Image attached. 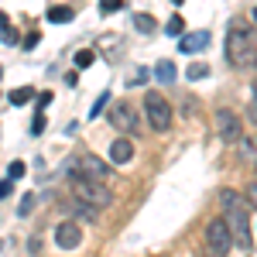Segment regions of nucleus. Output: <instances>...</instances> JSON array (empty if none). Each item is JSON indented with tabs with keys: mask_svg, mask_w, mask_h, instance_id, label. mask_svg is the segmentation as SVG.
I'll return each mask as SVG.
<instances>
[{
	"mask_svg": "<svg viewBox=\"0 0 257 257\" xmlns=\"http://www.w3.org/2000/svg\"><path fill=\"white\" fill-rule=\"evenodd\" d=\"M219 206H223V219L233 233V243L250 247V219H247V199L240 196L237 189H219Z\"/></svg>",
	"mask_w": 257,
	"mask_h": 257,
	"instance_id": "f257e3e1",
	"label": "nucleus"
},
{
	"mask_svg": "<svg viewBox=\"0 0 257 257\" xmlns=\"http://www.w3.org/2000/svg\"><path fill=\"white\" fill-rule=\"evenodd\" d=\"M226 59H230V65H237V69H250L257 62V45L240 24H233L230 35H226Z\"/></svg>",
	"mask_w": 257,
	"mask_h": 257,
	"instance_id": "f03ea898",
	"label": "nucleus"
},
{
	"mask_svg": "<svg viewBox=\"0 0 257 257\" xmlns=\"http://www.w3.org/2000/svg\"><path fill=\"white\" fill-rule=\"evenodd\" d=\"M69 178H72V196H79L82 202H89V206H96V209H103V206H110V202H113V196L106 192V185H103V182L79 175L76 168L69 172Z\"/></svg>",
	"mask_w": 257,
	"mask_h": 257,
	"instance_id": "7ed1b4c3",
	"label": "nucleus"
},
{
	"mask_svg": "<svg viewBox=\"0 0 257 257\" xmlns=\"http://www.w3.org/2000/svg\"><path fill=\"white\" fill-rule=\"evenodd\" d=\"M144 117L148 123L155 127V131H168L172 127V106H168V99L155 93V89H148L144 93Z\"/></svg>",
	"mask_w": 257,
	"mask_h": 257,
	"instance_id": "20e7f679",
	"label": "nucleus"
},
{
	"mask_svg": "<svg viewBox=\"0 0 257 257\" xmlns=\"http://www.w3.org/2000/svg\"><path fill=\"white\" fill-rule=\"evenodd\" d=\"M206 243H209V257H226L233 247V233L226 226V219H209L206 223Z\"/></svg>",
	"mask_w": 257,
	"mask_h": 257,
	"instance_id": "39448f33",
	"label": "nucleus"
},
{
	"mask_svg": "<svg viewBox=\"0 0 257 257\" xmlns=\"http://www.w3.org/2000/svg\"><path fill=\"white\" fill-rule=\"evenodd\" d=\"M213 123H216V134L226 144H240L243 141V123H240V117L233 113V110H216V117H213Z\"/></svg>",
	"mask_w": 257,
	"mask_h": 257,
	"instance_id": "423d86ee",
	"label": "nucleus"
},
{
	"mask_svg": "<svg viewBox=\"0 0 257 257\" xmlns=\"http://www.w3.org/2000/svg\"><path fill=\"white\" fill-rule=\"evenodd\" d=\"M110 123H113L117 131H123V134H134V131H138V110H134L127 99H120V103L110 106Z\"/></svg>",
	"mask_w": 257,
	"mask_h": 257,
	"instance_id": "0eeeda50",
	"label": "nucleus"
},
{
	"mask_svg": "<svg viewBox=\"0 0 257 257\" xmlns=\"http://www.w3.org/2000/svg\"><path fill=\"white\" fill-rule=\"evenodd\" d=\"M82 243V230L76 226V219H62L59 226H55V247L62 250H76Z\"/></svg>",
	"mask_w": 257,
	"mask_h": 257,
	"instance_id": "6e6552de",
	"label": "nucleus"
},
{
	"mask_svg": "<svg viewBox=\"0 0 257 257\" xmlns=\"http://www.w3.org/2000/svg\"><path fill=\"white\" fill-rule=\"evenodd\" d=\"M76 172H79V175H86V178H96V182H103V178L110 175V165H103L96 155H86V158L79 161V168H76Z\"/></svg>",
	"mask_w": 257,
	"mask_h": 257,
	"instance_id": "1a4fd4ad",
	"label": "nucleus"
},
{
	"mask_svg": "<svg viewBox=\"0 0 257 257\" xmlns=\"http://www.w3.org/2000/svg\"><path fill=\"white\" fill-rule=\"evenodd\" d=\"M209 45V31H196V35H182L178 38V48H182V55H196Z\"/></svg>",
	"mask_w": 257,
	"mask_h": 257,
	"instance_id": "9d476101",
	"label": "nucleus"
},
{
	"mask_svg": "<svg viewBox=\"0 0 257 257\" xmlns=\"http://www.w3.org/2000/svg\"><path fill=\"white\" fill-rule=\"evenodd\" d=\"M131 158H134L131 138H117L113 144H110V161H113V165H131Z\"/></svg>",
	"mask_w": 257,
	"mask_h": 257,
	"instance_id": "9b49d317",
	"label": "nucleus"
},
{
	"mask_svg": "<svg viewBox=\"0 0 257 257\" xmlns=\"http://www.w3.org/2000/svg\"><path fill=\"white\" fill-rule=\"evenodd\" d=\"M178 76V69H175V62H168V59H161L158 65H155V79L161 82V86H172Z\"/></svg>",
	"mask_w": 257,
	"mask_h": 257,
	"instance_id": "f8f14e48",
	"label": "nucleus"
},
{
	"mask_svg": "<svg viewBox=\"0 0 257 257\" xmlns=\"http://www.w3.org/2000/svg\"><path fill=\"white\" fill-rule=\"evenodd\" d=\"M69 213H76V216H82V219H96V216H99V209H96V206L82 202L79 196H72V199H69Z\"/></svg>",
	"mask_w": 257,
	"mask_h": 257,
	"instance_id": "ddd939ff",
	"label": "nucleus"
},
{
	"mask_svg": "<svg viewBox=\"0 0 257 257\" xmlns=\"http://www.w3.org/2000/svg\"><path fill=\"white\" fill-rule=\"evenodd\" d=\"M48 24H69V21L76 18V11L72 7H65V4H59V7H48Z\"/></svg>",
	"mask_w": 257,
	"mask_h": 257,
	"instance_id": "4468645a",
	"label": "nucleus"
},
{
	"mask_svg": "<svg viewBox=\"0 0 257 257\" xmlns=\"http://www.w3.org/2000/svg\"><path fill=\"white\" fill-rule=\"evenodd\" d=\"M38 96L31 86H21V89H11L7 93V99H11V106H24V103H31V99Z\"/></svg>",
	"mask_w": 257,
	"mask_h": 257,
	"instance_id": "2eb2a0df",
	"label": "nucleus"
},
{
	"mask_svg": "<svg viewBox=\"0 0 257 257\" xmlns=\"http://www.w3.org/2000/svg\"><path fill=\"white\" fill-rule=\"evenodd\" d=\"M134 28H138L141 35H151V31L158 28V21L151 18V14H134Z\"/></svg>",
	"mask_w": 257,
	"mask_h": 257,
	"instance_id": "dca6fc26",
	"label": "nucleus"
},
{
	"mask_svg": "<svg viewBox=\"0 0 257 257\" xmlns=\"http://www.w3.org/2000/svg\"><path fill=\"white\" fill-rule=\"evenodd\" d=\"M209 76V65L206 62H192L189 69H185V79H206Z\"/></svg>",
	"mask_w": 257,
	"mask_h": 257,
	"instance_id": "f3484780",
	"label": "nucleus"
},
{
	"mask_svg": "<svg viewBox=\"0 0 257 257\" xmlns=\"http://www.w3.org/2000/svg\"><path fill=\"white\" fill-rule=\"evenodd\" d=\"M165 35H172V38H182V35H185V21H182V18L175 14V18L165 24Z\"/></svg>",
	"mask_w": 257,
	"mask_h": 257,
	"instance_id": "a211bd4d",
	"label": "nucleus"
},
{
	"mask_svg": "<svg viewBox=\"0 0 257 257\" xmlns=\"http://www.w3.org/2000/svg\"><path fill=\"white\" fill-rule=\"evenodd\" d=\"M106 106H110V93L103 89V93H99V96H96V103H93V110H89V120H96L99 113L106 110Z\"/></svg>",
	"mask_w": 257,
	"mask_h": 257,
	"instance_id": "6ab92c4d",
	"label": "nucleus"
},
{
	"mask_svg": "<svg viewBox=\"0 0 257 257\" xmlns=\"http://www.w3.org/2000/svg\"><path fill=\"white\" fill-rule=\"evenodd\" d=\"M72 59H76V69H89V65L96 62V55H93L89 48H82V52H76V55H72Z\"/></svg>",
	"mask_w": 257,
	"mask_h": 257,
	"instance_id": "aec40b11",
	"label": "nucleus"
},
{
	"mask_svg": "<svg viewBox=\"0 0 257 257\" xmlns=\"http://www.w3.org/2000/svg\"><path fill=\"white\" fill-rule=\"evenodd\" d=\"M24 175H28V165H24V161H11L7 178H14V182H18V178H24Z\"/></svg>",
	"mask_w": 257,
	"mask_h": 257,
	"instance_id": "412c9836",
	"label": "nucleus"
},
{
	"mask_svg": "<svg viewBox=\"0 0 257 257\" xmlns=\"http://www.w3.org/2000/svg\"><path fill=\"white\" fill-rule=\"evenodd\" d=\"M45 131V110H35V120H31V134H41Z\"/></svg>",
	"mask_w": 257,
	"mask_h": 257,
	"instance_id": "4be33fe9",
	"label": "nucleus"
},
{
	"mask_svg": "<svg viewBox=\"0 0 257 257\" xmlns=\"http://www.w3.org/2000/svg\"><path fill=\"white\" fill-rule=\"evenodd\" d=\"M120 7H123V0H99V11H103V14H113Z\"/></svg>",
	"mask_w": 257,
	"mask_h": 257,
	"instance_id": "5701e85b",
	"label": "nucleus"
},
{
	"mask_svg": "<svg viewBox=\"0 0 257 257\" xmlns=\"http://www.w3.org/2000/svg\"><path fill=\"white\" fill-rule=\"evenodd\" d=\"M11 192H14V178H4L0 182V199H7Z\"/></svg>",
	"mask_w": 257,
	"mask_h": 257,
	"instance_id": "b1692460",
	"label": "nucleus"
},
{
	"mask_svg": "<svg viewBox=\"0 0 257 257\" xmlns=\"http://www.w3.org/2000/svg\"><path fill=\"white\" fill-rule=\"evenodd\" d=\"M48 103H52V93H48V89H45V93H38V96H35V106H38V110H45V106H48Z\"/></svg>",
	"mask_w": 257,
	"mask_h": 257,
	"instance_id": "393cba45",
	"label": "nucleus"
},
{
	"mask_svg": "<svg viewBox=\"0 0 257 257\" xmlns=\"http://www.w3.org/2000/svg\"><path fill=\"white\" fill-rule=\"evenodd\" d=\"M31 206H35V196L28 192V196L21 199V216H28V213H31Z\"/></svg>",
	"mask_w": 257,
	"mask_h": 257,
	"instance_id": "a878e982",
	"label": "nucleus"
},
{
	"mask_svg": "<svg viewBox=\"0 0 257 257\" xmlns=\"http://www.w3.org/2000/svg\"><path fill=\"white\" fill-rule=\"evenodd\" d=\"M247 202H250V206H257V178L247 185Z\"/></svg>",
	"mask_w": 257,
	"mask_h": 257,
	"instance_id": "bb28decb",
	"label": "nucleus"
},
{
	"mask_svg": "<svg viewBox=\"0 0 257 257\" xmlns=\"http://www.w3.org/2000/svg\"><path fill=\"white\" fill-rule=\"evenodd\" d=\"M4 41H7V45H18V31H14V28H4Z\"/></svg>",
	"mask_w": 257,
	"mask_h": 257,
	"instance_id": "cd10ccee",
	"label": "nucleus"
},
{
	"mask_svg": "<svg viewBox=\"0 0 257 257\" xmlns=\"http://www.w3.org/2000/svg\"><path fill=\"white\" fill-rule=\"evenodd\" d=\"M41 41V35L38 31H31V35H28V38H24V48H35V45H38Z\"/></svg>",
	"mask_w": 257,
	"mask_h": 257,
	"instance_id": "c85d7f7f",
	"label": "nucleus"
},
{
	"mask_svg": "<svg viewBox=\"0 0 257 257\" xmlns=\"http://www.w3.org/2000/svg\"><path fill=\"white\" fill-rule=\"evenodd\" d=\"M41 250V237H31L28 240V254H38Z\"/></svg>",
	"mask_w": 257,
	"mask_h": 257,
	"instance_id": "c756f323",
	"label": "nucleus"
},
{
	"mask_svg": "<svg viewBox=\"0 0 257 257\" xmlns=\"http://www.w3.org/2000/svg\"><path fill=\"white\" fill-rule=\"evenodd\" d=\"M247 117H250V120L257 123V103H250V113H247Z\"/></svg>",
	"mask_w": 257,
	"mask_h": 257,
	"instance_id": "7c9ffc66",
	"label": "nucleus"
},
{
	"mask_svg": "<svg viewBox=\"0 0 257 257\" xmlns=\"http://www.w3.org/2000/svg\"><path fill=\"white\" fill-rule=\"evenodd\" d=\"M0 28H7V14L4 11H0Z\"/></svg>",
	"mask_w": 257,
	"mask_h": 257,
	"instance_id": "2f4dec72",
	"label": "nucleus"
},
{
	"mask_svg": "<svg viewBox=\"0 0 257 257\" xmlns=\"http://www.w3.org/2000/svg\"><path fill=\"white\" fill-rule=\"evenodd\" d=\"M250 18H254V21H257V7H254V11H250Z\"/></svg>",
	"mask_w": 257,
	"mask_h": 257,
	"instance_id": "473e14b6",
	"label": "nucleus"
},
{
	"mask_svg": "<svg viewBox=\"0 0 257 257\" xmlns=\"http://www.w3.org/2000/svg\"><path fill=\"white\" fill-rule=\"evenodd\" d=\"M254 103H257V82H254Z\"/></svg>",
	"mask_w": 257,
	"mask_h": 257,
	"instance_id": "72a5a7b5",
	"label": "nucleus"
},
{
	"mask_svg": "<svg viewBox=\"0 0 257 257\" xmlns=\"http://www.w3.org/2000/svg\"><path fill=\"white\" fill-rule=\"evenodd\" d=\"M0 79H4V69H0Z\"/></svg>",
	"mask_w": 257,
	"mask_h": 257,
	"instance_id": "f704fd0d",
	"label": "nucleus"
},
{
	"mask_svg": "<svg viewBox=\"0 0 257 257\" xmlns=\"http://www.w3.org/2000/svg\"><path fill=\"white\" fill-rule=\"evenodd\" d=\"M199 257H206V254H199Z\"/></svg>",
	"mask_w": 257,
	"mask_h": 257,
	"instance_id": "c9c22d12",
	"label": "nucleus"
},
{
	"mask_svg": "<svg viewBox=\"0 0 257 257\" xmlns=\"http://www.w3.org/2000/svg\"><path fill=\"white\" fill-rule=\"evenodd\" d=\"M254 69H257V62H254Z\"/></svg>",
	"mask_w": 257,
	"mask_h": 257,
	"instance_id": "e433bc0d",
	"label": "nucleus"
}]
</instances>
